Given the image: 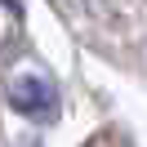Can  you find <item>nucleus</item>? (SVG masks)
Masks as SVG:
<instances>
[{"mask_svg": "<svg viewBox=\"0 0 147 147\" xmlns=\"http://www.w3.org/2000/svg\"><path fill=\"white\" fill-rule=\"evenodd\" d=\"M9 102L18 116H31V120H54L58 116V89L49 76H18L9 85Z\"/></svg>", "mask_w": 147, "mask_h": 147, "instance_id": "1", "label": "nucleus"}]
</instances>
